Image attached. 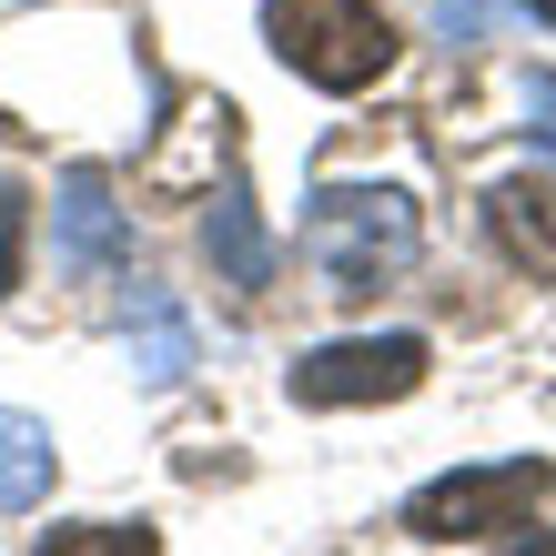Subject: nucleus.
<instances>
[{
  "label": "nucleus",
  "instance_id": "nucleus-1",
  "mask_svg": "<svg viewBox=\"0 0 556 556\" xmlns=\"http://www.w3.org/2000/svg\"><path fill=\"white\" fill-rule=\"evenodd\" d=\"M274 61L304 72L314 91H365L395 72V30H384L375 0H264Z\"/></svg>",
  "mask_w": 556,
  "mask_h": 556
},
{
  "label": "nucleus",
  "instance_id": "nucleus-2",
  "mask_svg": "<svg viewBox=\"0 0 556 556\" xmlns=\"http://www.w3.org/2000/svg\"><path fill=\"white\" fill-rule=\"evenodd\" d=\"M304 243H314V264H324V283H334V293H375V283H395V274L415 264L425 223H415L405 192L354 182V192H314Z\"/></svg>",
  "mask_w": 556,
  "mask_h": 556
},
{
  "label": "nucleus",
  "instance_id": "nucleus-3",
  "mask_svg": "<svg viewBox=\"0 0 556 556\" xmlns=\"http://www.w3.org/2000/svg\"><path fill=\"white\" fill-rule=\"evenodd\" d=\"M556 496V466H536V455H506V466H455L435 476L425 496L405 506V527L415 536H496V527H527V516Z\"/></svg>",
  "mask_w": 556,
  "mask_h": 556
},
{
  "label": "nucleus",
  "instance_id": "nucleus-4",
  "mask_svg": "<svg viewBox=\"0 0 556 556\" xmlns=\"http://www.w3.org/2000/svg\"><path fill=\"white\" fill-rule=\"evenodd\" d=\"M425 334H344V344H314L293 365V405H395L425 384Z\"/></svg>",
  "mask_w": 556,
  "mask_h": 556
},
{
  "label": "nucleus",
  "instance_id": "nucleus-5",
  "mask_svg": "<svg viewBox=\"0 0 556 556\" xmlns=\"http://www.w3.org/2000/svg\"><path fill=\"white\" fill-rule=\"evenodd\" d=\"M51 253H61V274H122L132 264V223H122V203H112V182L91 173H61V192H51Z\"/></svg>",
  "mask_w": 556,
  "mask_h": 556
},
{
  "label": "nucleus",
  "instance_id": "nucleus-6",
  "mask_svg": "<svg viewBox=\"0 0 556 556\" xmlns=\"http://www.w3.org/2000/svg\"><path fill=\"white\" fill-rule=\"evenodd\" d=\"M203 253H213V274H223V283H243V293H264V283H274L283 243L264 233V213H253V192H243V182H223V192H213V213H203Z\"/></svg>",
  "mask_w": 556,
  "mask_h": 556
},
{
  "label": "nucleus",
  "instance_id": "nucleus-7",
  "mask_svg": "<svg viewBox=\"0 0 556 556\" xmlns=\"http://www.w3.org/2000/svg\"><path fill=\"white\" fill-rule=\"evenodd\" d=\"M122 344H132V375H142V384H182V375H192V314H182L162 283L132 293V324H122Z\"/></svg>",
  "mask_w": 556,
  "mask_h": 556
},
{
  "label": "nucleus",
  "instance_id": "nucleus-8",
  "mask_svg": "<svg viewBox=\"0 0 556 556\" xmlns=\"http://www.w3.org/2000/svg\"><path fill=\"white\" fill-rule=\"evenodd\" d=\"M485 233L506 243V264L556 274V223H546V192L536 182H496V192H485Z\"/></svg>",
  "mask_w": 556,
  "mask_h": 556
},
{
  "label": "nucleus",
  "instance_id": "nucleus-9",
  "mask_svg": "<svg viewBox=\"0 0 556 556\" xmlns=\"http://www.w3.org/2000/svg\"><path fill=\"white\" fill-rule=\"evenodd\" d=\"M41 496H51V425L21 415V405H0V516H21Z\"/></svg>",
  "mask_w": 556,
  "mask_h": 556
},
{
  "label": "nucleus",
  "instance_id": "nucleus-10",
  "mask_svg": "<svg viewBox=\"0 0 556 556\" xmlns=\"http://www.w3.org/2000/svg\"><path fill=\"white\" fill-rule=\"evenodd\" d=\"M30 556H162V536L142 527V516L132 527H122V516H91V527H51Z\"/></svg>",
  "mask_w": 556,
  "mask_h": 556
},
{
  "label": "nucleus",
  "instance_id": "nucleus-11",
  "mask_svg": "<svg viewBox=\"0 0 556 556\" xmlns=\"http://www.w3.org/2000/svg\"><path fill=\"white\" fill-rule=\"evenodd\" d=\"M21 264H30V192L0 173V304L21 293Z\"/></svg>",
  "mask_w": 556,
  "mask_h": 556
},
{
  "label": "nucleus",
  "instance_id": "nucleus-12",
  "mask_svg": "<svg viewBox=\"0 0 556 556\" xmlns=\"http://www.w3.org/2000/svg\"><path fill=\"white\" fill-rule=\"evenodd\" d=\"M527 132H536V152L556 162V81H527Z\"/></svg>",
  "mask_w": 556,
  "mask_h": 556
},
{
  "label": "nucleus",
  "instance_id": "nucleus-13",
  "mask_svg": "<svg viewBox=\"0 0 556 556\" xmlns=\"http://www.w3.org/2000/svg\"><path fill=\"white\" fill-rule=\"evenodd\" d=\"M506 556H556V536H516V546H506Z\"/></svg>",
  "mask_w": 556,
  "mask_h": 556
},
{
  "label": "nucleus",
  "instance_id": "nucleus-14",
  "mask_svg": "<svg viewBox=\"0 0 556 556\" xmlns=\"http://www.w3.org/2000/svg\"><path fill=\"white\" fill-rule=\"evenodd\" d=\"M516 11H536V21H546V30H556V0H516Z\"/></svg>",
  "mask_w": 556,
  "mask_h": 556
}]
</instances>
